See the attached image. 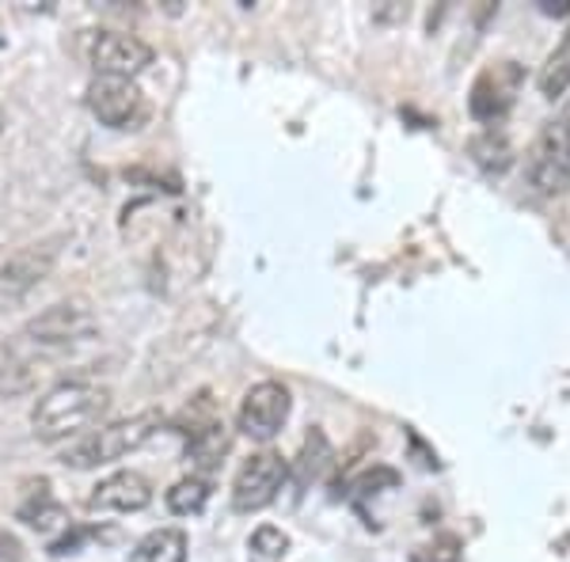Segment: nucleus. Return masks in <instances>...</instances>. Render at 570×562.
<instances>
[{
	"instance_id": "a211bd4d",
	"label": "nucleus",
	"mask_w": 570,
	"mask_h": 562,
	"mask_svg": "<svg viewBox=\"0 0 570 562\" xmlns=\"http://www.w3.org/2000/svg\"><path fill=\"white\" fill-rule=\"evenodd\" d=\"M331 464V445H327V437L320 430H312L308 433V441H305V453H301V475L305 479H316L324 467Z\"/></svg>"
},
{
	"instance_id": "6e6552de",
	"label": "nucleus",
	"mask_w": 570,
	"mask_h": 562,
	"mask_svg": "<svg viewBox=\"0 0 570 562\" xmlns=\"http://www.w3.org/2000/svg\"><path fill=\"white\" fill-rule=\"evenodd\" d=\"M293 411V395L282 381H259L247 388L240 400V414H236V426H240L244 437L252 441H271L274 433L285 426Z\"/></svg>"
},
{
	"instance_id": "f257e3e1",
	"label": "nucleus",
	"mask_w": 570,
	"mask_h": 562,
	"mask_svg": "<svg viewBox=\"0 0 570 562\" xmlns=\"http://www.w3.org/2000/svg\"><path fill=\"white\" fill-rule=\"evenodd\" d=\"M110 392L91 381H61L35 403L31 426L39 441H66L77 437L80 430L96 426L107 414Z\"/></svg>"
},
{
	"instance_id": "39448f33",
	"label": "nucleus",
	"mask_w": 570,
	"mask_h": 562,
	"mask_svg": "<svg viewBox=\"0 0 570 562\" xmlns=\"http://www.w3.org/2000/svg\"><path fill=\"white\" fill-rule=\"evenodd\" d=\"M85 58L99 77L134 80L137 72H145L153 66V46L141 42L137 34H122V31H88Z\"/></svg>"
},
{
	"instance_id": "7ed1b4c3",
	"label": "nucleus",
	"mask_w": 570,
	"mask_h": 562,
	"mask_svg": "<svg viewBox=\"0 0 570 562\" xmlns=\"http://www.w3.org/2000/svg\"><path fill=\"white\" fill-rule=\"evenodd\" d=\"M525 179L537 195L556 198L570 190V107L540 126L525 152Z\"/></svg>"
},
{
	"instance_id": "2eb2a0df",
	"label": "nucleus",
	"mask_w": 570,
	"mask_h": 562,
	"mask_svg": "<svg viewBox=\"0 0 570 562\" xmlns=\"http://www.w3.org/2000/svg\"><path fill=\"white\" fill-rule=\"evenodd\" d=\"M570 88V31L563 34V42L548 53L544 69H540V91L548 99H559Z\"/></svg>"
},
{
	"instance_id": "ddd939ff",
	"label": "nucleus",
	"mask_w": 570,
	"mask_h": 562,
	"mask_svg": "<svg viewBox=\"0 0 570 562\" xmlns=\"http://www.w3.org/2000/svg\"><path fill=\"white\" fill-rule=\"evenodd\" d=\"M225 453H228V426L225 422H214V426L198 430L195 437H187V460L195 467H214Z\"/></svg>"
},
{
	"instance_id": "4468645a",
	"label": "nucleus",
	"mask_w": 570,
	"mask_h": 562,
	"mask_svg": "<svg viewBox=\"0 0 570 562\" xmlns=\"http://www.w3.org/2000/svg\"><path fill=\"white\" fill-rule=\"evenodd\" d=\"M164 502H168V510L176 513V517H195V513L206 510V502H209V479H202V475L179 479Z\"/></svg>"
},
{
	"instance_id": "dca6fc26",
	"label": "nucleus",
	"mask_w": 570,
	"mask_h": 562,
	"mask_svg": "<svg viewBox=\"0 0 570 562\" xmlns=\"http://www.w3.org/2000/svg\"><path fill=\"white\" fill-rule=\"evenodd\" d=\"M464 559V540L456 532H441V536L426 540L422 548L411 551V562H461Z\"/></svg>"
},
{
	"instance_id": "0eeeda50",
	"label": "nucleus",
	"mask_w": 570,
	"mask_h": 562,
	"mask_svg": "<svg viewBox=\"0 0 570 562\" xmlns=\"http://www.w3.org/2000/svg\"><path fill=\"white\" fill-rule=\"evenodd\" d=\"M88 110L110 130H137L149 115L145 96L134 80L122 77H96L88 85Z\"/></svg>"
},
{
	"instance_id": "9b49d317",
	"label": "nucleus",
	"mask_w": 570,
	"mask_h": 562,
	"mask_svg": "<svg viewBox=\"0 0 570 562\" xmlns=\"http://www.w3.org/2000/svg\"><path fill=\"white\" fill-rule=\"evenodd\" d=\"M134 562H187V536L183 529H156L137 540Z\"/></svg>"
},
{
	"instance_id": "f8f14e48",
	"label": "nucleus",
	"mask_w": 570,
	"mask_h": 562,
	"mask_svg": "<svg viewBox=\"0 0 570 562\" xmlns=\"http://www.w3.org/2000/svg\"><path fill=\"white\" fill-rule=\"evenodd\" d=\"M468 152H472V160L480 164L483 171H494V175H502L513 164V145L502 130H483L480 137H472Z\"/></svg>"
},
{
	"instance_id": "20e7f679",
	"label": "nucleus",
	"mask_w": 570,
	"mask_h": 562,
	"mask_svg": "<svg viewBox=\"0 0 570 562\" xmlns=\"http://www.w3.org/2000/svg\"><path fill=\"white\" fill-rule=\"evenodd\" d=\"M521 88H525V66L521 61H491V66L480 69V77L472 80V91H468V115L475 122H502L505 115L518 103Z\"/></svg>"
},
{
	"instance_id": "f3484780",
	"label": "nucleus",
	"mask_w": 570,
	"mask_h": 562,
	"mask_svg": "<svg viewBox=\"0 0 570 562\" xmlns=\"http://www.w3.org/2000/svg\"><path fill=\"white\" fill-rule=\"evenodd\" d=\"M20 517L27 524H35V529H42V532H53V529H66V510H61L58 502H50L46 494H39V505H31L27 502L23 510H20Z\"/></svg>"
},
{
	"instance_id": "f03ea898",
	"label": "nucleus",
	"mask_w": 570,
	"mask_h": 562,
	"mask_svg": "<svg viewBox=\"0 0 570 562\" xmlns=\"http://www.w3.org/2000/svg\"><path fill=\"white\" fill-rule=\"evenodd\" d=\"M160 411H145V414H134L126 422H115V426H104V430H91L88 437H80L77 445H69L66 453V467L72 472H91V467H104V464H115V460L137 453L145 441L160 430Z\"/></svg>"
},
{
	"instance_id": "aec40b11",
	"label": "nucleus",
	"mask_w": 570,
	"mask_h": 562,
	"mask_svg": "<svg viewBox=\"0 0 570 562\" xmlns=\"http://www.w3.org/2000/svg\"><path fill=\"white\" fill-rule=\"evenodd\" d=\"M0 562H20V543L8 536V532H0Z\"/></svg>"
},
{
	"instance_id": "6ab92c4d",
	"label": "nucleus",
	"mask_w": 570,
	"mask_h": 562,
	"mask_svg": "<svg viewBox=\"0 0 570 562\" xmlns=\"http://www.w3.org/2000/svg\"><path fill=\"white\" fill-rule=\"evenodd\" d=\"M252 551L259 559L274 562L289 551V536H285L282 529H274V524H263V529H255V536H252Z\"/></svg>"
},
{
	"instance_id": "412c9836",
	"label": "nucleus",
	"mask_w": 570,
	"mask_h": 562,
	"mask_svg": "<svg viewBox=\"0 0 570 562\" xmlns=\"http://www.w3.org/2000/svg\"><path fill=\"white\" fill-rule=\"evenodd\" d=\"M0 126H4V110H0Z\"/></svg>"
},
{
	"instance_id": "9d476101",
	"label": "nucleus",
	"mask_w": 570,
	"mask_h": 562,
	"mask_svg": "<svg viewBox=\"0 0 570 562\" xmlns=\"http://www.w3.org/2000/svg\"><path fill=\"white\" fill-rule=\"evenodd\" d=\"M46 270H50V252H39V247L20 252L16 259H8L0 266V312L20 304L27 293H31V285L42 282Z\"/></svg>"
},
{
	"instance_id": "423d86ee",
	"label": "nucleus",
	"mask_w": 570,
	"mask_h": 562,
	"mask_svg": "<svg viewBox=\"0 0 570 562\" xmlns=\"http://www.w3.org/2000/svg\"><path fill=\"white\" fill-rule=\"evenodd\" d=\"M289 479V464L282 460V453L263 448V453L247 456L240 464V472L233 479V505L240 513H259L278 497V491Z\"/></svg>"
},
{
	"instance_id": "1a4fd4ad",
	"label": "nucleus",
	"mask_w": 570,
	"mask_h": 562,
	"mask_svg": "<svg viewBox=\"0 0 570 562\" xmlns=\"http://www.w3.org/2000/svg\"><path fill=\"white\" fill-rule=\"evenodd\" d=\"M149 502H153V486L149 479L137 472H115L88 497L91 510H104V513H141Z\"/></svg>"
}]
</instances>
